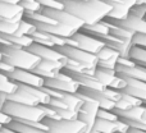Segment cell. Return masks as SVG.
<instances>
[{"label":"cell","mask_w":146,"mask_h":133,"mask_svg":"<svg viewBox=\"0 0 146 133\" xmlns=\"http://www.w3.org/2000/svg\"><path fill=\"white\" fill-rule=\"evenodd\" d=\"M64 10L81 19L85 26H91L104 21L109 15L111 7L101 0H56Z\"/></svg>","instance_id":"obj_1"},{"label":"cell","mask_w":146,"mask_h":133,"mask_svg":"<svg viewBox=\"0 0 146 133\" xmlns=\"http://www.w3.org/2000/svg\"><path fill=\"white\" fill-rule=\"evenodd\" d=\"M0 51L3 54V60L9 63L15 69H25L33 72L36 67L41 63V59L32 54L28 49L13 45H1Z\"/></svg>","instance_id":"obj_2"},{"label":"cell","mask_w":146,"mask_h":133,"mask_svg":"<svg viewBox=\"0 0 146 133\" xmlns=\"http://www.w3.org/2000/svg\"><path fill=\"white\" fill-rule=\"evenodd\" d=\"M1 110L12 116L13 120L17 122H44L46 119V113L42 105L28 106L13 101H7Z\"/></svg>","instance_id":"obj_3"},{"label":"cell","mask_w":146,"mask_h":133,"mask_svg":"<svg viewBox=\"0 0 146 133\" xmlns=\"http://www.w3.org/2000/svg\"><path fill=\"white\" fill-rule=\"evenodd\" d=\"M77 95L83 100V106H82V109H81L80 114H78V119L86 124V127H87V133H90L94 129L96 120H98V114L101 109L100 104L96 100L88 97V96L82 95V93H80V92H77Z\"/></svg>","instance_id":"obj_4"},{"label":"cell","mask_w":146,"mask_h":133,"mask_svg":"<svg viewBox=\"0 0 146 133\" xmlns=\"http://www.w3.org/2000/svg\"><path fill=\"white\" fill-rule=\"evenodd\" d=\"M54 49H56L59 53L63 54L69 60L78 62V63L91 68V69H96V68H98V63H99L98 56L94 55V54L87 53V51L82 50V49H80V48L64 45V46H59V48H54Z\"/></svg>","instance_id":"obj_5"},{"label":"cell","mask_w":146,"mask_h":133,"mask_svg":"<svg viewBox=\"0 0 146 133\" xmlns=\"http://www.w3.org/2000/svg\"><path fill=\"white\" fill-rule=\"evenodd\" d=\"M44 123L48 126L50 133H87V127L80 119L77 120H54L46 118Z\"/></svg>","instance_id":"obj_6"},{"label":"cell","mask_w":146,"mask_h":133,"mask_svg":"<svg viewBox=\"0 0 146 133\" xmlns=\"http://www.w3.org/2000/svg\"><path fill=\"white\" fill-rule=\"evenodd\" d=\"M44 87L48 88H53V90L60 91L63 93H77L80 91L81 86L77 81H74L71 75H68L67 73L62 72L56 75L55 78H51V79H45V86Z\"/></svg>","instance_id":"obj_7"},{"label":"cell","mask_w":146,"mask_h":133,"mask_svg":"<svg viewBox=\"0 0 146 133\" xmlns=\"http://www.w3.org/2000/svg\"><path fill=\"white\" fill-rule=\"evenodd\" d=\"M41 13L45 14L46 17H49L50 19H53L54 22L60 23V24H66L69 27H73L76 30L81 31L85 26V23L81 19L76 18L74 15H72L71 13H68L64 9H56V8H42Z\"/></svg>","instance_id":"obj_8"},{"label":"cell","mask_w":146,"mask_h":133,"mask_svg":"<svg viewBox=\"0 0 146 133\" xmlns=\"http://www.w3.org/2000/svg\"><path fill=\"white\" fill-rule=\"evenodd\" d=\"M95 77L99 79V82L105 88H113V90H123L126 87V81L117 74L115 70L104 69V68H96Z\"/></svg>","instance_id":"obj_9"},{"label":"cell","mask_w":146,"mask_h":133,"mask_svg":"<svg viewBox=\"0 0 146 133\" xmlns=\"http://www.w3.org/2000/svg\"><path fill=\"white\" fill-rule=\"evenodd\" d=\"M28 50H30L32 54L37 55L41 60L56 62V63H62L64 67H66L67 63H68V59L54 48H49V46H44V45H40V44L33 42L32 45L28 48Z\"/></svg>","instance_id":"obj_10"},{"label":"cell","mask_w":146,"mask_h":133,"mask_svg":"<svg viewBox=\"0 0 146 133\" xmlns=\"http://www.w3.org/2000/svg\"><path fill=\"white\" fill-rule=\"evenodd\" d=\"M10 81L18 83V85H25V86H32V87L42 88L45 86V79L41 78L40 75L35 74L31 70L25 69H15L12 74L8 75Z\"/></svg>","instance_id":"obj_11"},{"label":"cell","mask_w":146,"mask_h":133,"mask_svg":"<svg viewBox=\"0 0 146 133\" xmlns=\"http://www.w3.org/2000/svg\"><path fill=\"white\" fill-rule=\"evenodd\" d=\"M72 38L76 41L77 48L82 49V50L87 51L90 54H94V55H96L105 46V44L103 41H100L99 38L94 37L91 35H87V33L82 32V31H78Z\"/></svg>","instance_id":"obj_12"},{"label":"cell","mask_w":146,"mask_h":133,"mask_svg":"<svg viewBox=\"0 0 146 133\" xmlns=\"http://www.w3.org/2000/svg\"><path fill=\"white\" fill-rule=\"evenodd\" d=\"M105 21L114 26H118V27L132 31L133 33L146 35V19H142V18H137V17H133V15L128 14V17L124 18V19H121V21L108 19V18H105Z\"/></svg>","instance_id":"obj_13"},{"label":"cell","mask_w":146,"mask_h":133,"mask_svg":"<svg viewBox=\"0 0 146 133\" xmlns=\"http://www.w3.org/2000/svg\"><path fill=\"white\" fill-rule=\"evenodd\" d=\"M30 22V21H28ZM37 28V31L41 32H46L50 35L58 36V37H63V38H71L76 33L78 32V30L73 27L66 24H60V23H55V24H48V23H33Z\"/></svg>","instance_id":"obj_14"},{"label":"cell","mask_w":146,"mask_h":133,"mask_svg":"<svg viewBox=\"0 0 146 133\" xmlns=\"http://www.w3.org/2000/svg\"><path fill=\"white\" fill-rule=\"evenodd\" d=\"M96 38L103 41V42L105 44V46L111 48L115 51H118L121 58L131 59L129 55H131V50H132V48H133V44L132 42L119 40V38H117L115 36H113V35H106V36H101V37H96Z\"/></svg>","instance_id":"obj_15"},{"label":"cell","mask_w":146,"mask_h":133,"mask_svg":"<svg viewBox=\"0 0 146 133\" xmlns=\"http://www.w3.org/2000/svg\"><path fill=\"white\" fill-rule=\"evenodd\" d=\"M98 68H104V69H111L115 70L117 66H118V62L121 59L118 51H115L114 49L108 48V46H104L98 54Z\"/></svg>","instance_id":"obj_16"},{"label":"cell","mask_w":146,"mask_h":133,"mask_svg":"<svg viewBox=\"0 0 146 133\" xmlns=\"http://www.w3.org/2000/svg\"><path fill=\"white\" fill-rule=\"evenodd\" d=\"M64 67L62 63H56V62H49V60H41V63L33 69V73L40 75L44 79H51L55 78L59 73L63 72Z\"/></svg>","instance_id":"obj_17"},{"label":"cell","mask_w":146,"mask_h":133,"mask_svg":"<svg viewBox=\"0 0 146 133\" xmlns=\"http://www.w3.org/2000/svg\"><path fill=\"white\" fill-rule=\"evenodd\" d=\"M94 129L101 133H127V132H129L131 128L122 119H119L117 122H110V120H104V119L98 118Z\"/></svg>","instance_id":"obj_18"},{"label":"cell","mask_w":146,"mask_h":133,"mask_svg":"<svg viewBox=\"0 0 146 133\" xmlns=\"http://www.w3.org/2000/svg\"><path fill=\"white\" fill-rule=\"evenodd\" d=\"M126 81V87L123 90H121L122 93H127V95L135 96V97L140 99L141 101L146 103V82L139 79H133V78L128 77H122Z\"/></svg>","instance_id":"obj_19"},{"label":"cell","mask_w":146,"mask_h":133,"mask_svg":"<svg viewBox=\"0 0 146 133\" xmlns=\"http://www.w3.org/2000/svg\"><path fill=\"white\" fill-rule=\"evenodd\" d=\"M31 38L33 40L35 44H40L44 46H49V48H59V46H64L67 45L68 38H63V37H58V36L50 35L46 32H41V31H36Z\"/></svg>","instance_id":"obj_20"},{"label":"cell","mask_w":146,"mask_h":133,"mask_svg":"<svg viewBox=\"0 0 146 133\" xmlns=\"http://www.w3.org/2000/svg\"><path fill=\"white\" fill-rule=\"evenodd\" d=\"M64 73H67L68 75H71L74 81H77L80 83V86L82 88H90V90H98V91H104L105 87L99 82V79L95 77V75L91 74H77V73H71L67 72V70L63 69Z\"/></svg>","instance_id":"obj_21"},{"label":"cell","mask_w":146,"mask_h":133,"mask_svg":"<svg viewBox=\"0 0 146 133\" xmlns=\"http://www.w3.org/2000/svg\"><path fill=\"white\" fill-rule=\"evenodd\" d=\"M80 93H82V95L85 96H88V97L94 99V100H96L99 104H100V108L104 109V110H114V108H115V103H113V101H110L108 97L105 96V93H104V91H98V90H90V88H80V91H78Z\"/></svg>","instance_id":"obj_22"},{"label":"cell","mask_w":146,"mask_h":133,"mask_svg":"<svg viewBox=\"0 0 146 133\" xmlns=\"http://www.w3.org/2000/svg\"><path fill=\"white\" fill-rule=\"evenodd\" d=\"M119 119H124V120H133V122H142L146 120V106H136L129 110L121 111V110H113Z\"/></svg>","instance_id":"obj_23"},{"label":"cell","mask_w":146,"mask_h":133,"mask_svg":"<svg viewBox=\"0 0 146 133\" xmlns=\"http://www.w3.org/2000/svg\"><path fill=\"white\" fill-rule=\"evenodd\" d=\"M8 101H13V103H18V104L28 105V106H40L41 105L40 101H38L37 99H35L32 95H30L27 91H25L21 87L17 92L9 95V100Z\"/></svg>","instance_id":"obj_24"},{"label":"cell","mask_w":146,"mask_h":133,"mask_svg":"<svg viewBox=\"0 0 146 133\" xmlns=\"http://www.w3.org/2000/svg\"><path fill=\"white\" fill-rule=\"evenodd\" d=\"M81 31L87 33V35L94 36V37H101V36L110 35V24L104 19L99 23H95V24L83 26V28Z\"/></svg>","instance_id":"obj_25"},{"label":"cell","mask_w":146,"mask_h":133,"mask_svg":"<svg viewBox=\"0 0 146 133\" xmlns=\"http://www.w3.org/2000/svg\"><path fill=\"white\" fill-rule=\"evenodd\" d=\"M119 92H121V91H119ZM142 105H144V101H141L140 99L135 97V96H131V95H127V93H122L121 100L115 104L114 110L126 111V110H129V109H132V108H136V106H142Z\"/></svg>","instance_id":"obj_26"},{"label":"cell","mask_w":146,"mask_h":133,"mask_svg":"<svg viewBox=\"0 0 146 133\" xmlns=\"http://www.w3.org/2000/svg\"><path fill=\"white\" fill-rule=\"evenodd\" d=\"M19 87L23 88L25 91H27V92L30 93V95H32L35 99H37L41 105H49V104H50L51 96L44 90V87L38 88V87H32V86H25V85H19Z\"/></svg>","instance_id":"obj_27"},{"label":"cell","mask_w":146,"mask_h":133,"mask_svg":"<svg viewBox=\"0 0 146 133\" xmlns=\"http://www.w3.org/2000/svg\"><path fill=\"white\" fill-rule=\"evenodd\" d=\"M109 24H110V35L115 36V37L119 38V40L132 42V40H133V37H135V35H136V33H133L132 31L126 30V28H122V27H118V26H114V24H111V23H109Z\"/></svg>","instance_id":"obj_28"},{"label":"cell","mask_w":146,"mask_h":133,"mask_svg":"<svg viewBox=\"0 0 146 133\" xmlns=\"http://www.w3.org/2000/svg\"><path fill=\"white\" fill-rule=\"evenodd\" d=\"M7 127L14 129V131H17L18 133H50L49 131H44V129L36 128V127L28 126V124L21 123V122H17V120H13L12 123H10L9 126H7Z\"/></svg>","instance_id":"obj_29"},{"label":"cell","mask_w":146,"mask_h":133,"mask_svg":"<svg viewBox=\"0 0 146 133\" xmlns=\"http://www.w3.org/2000/svg\"><path fill=\"white\" fill-rule=\"evenodd\" d=\"M62 101H64L68 105V108H71L74 111H78V113L81 111V109L83 106V100L77 93H74V95H72V93H64Z\"/></svg>","instance_id":"obj_30"},{"label":"cell","mask_w":146,"mask_h":133,"mask_svg":"<svg viewBox=\"0 0 146 133\" xmlns=\"http://www.w3.org/2000/svg\"><path fill=\"white\" fill-rule=\"evenodd\" d=\"M37 31V28H36V26L33 24V23L28 22L27 19H25L23 18L22 21L19 22V28H18L17 33H15L14 36H17V37H23V36H32L33 33Z\"/></svg>","instance_id":"obj_31"},{"label":"cell","mask_w":146,"mask_h":133,"mask_svg":"<svg viewBox=\"0 0 146 133\" xmlns=\"http://www.w3.org/2000/svg\"><path fill=\"white\" fill-rule=\"evenodd\" d=\"M19 28V22H13V21H7L0 18V33L14 36Z\"/></svg>","instance_id":"obj_32"},{"label":"cell","mask_w":146,"mask_h":133,"mask_svg":"<svg viewBox=\"0 0 146 133\" xmlns=\"http://www.w3.org/2000/svg\"><path fill=\"white\" fill-rule=\"evenodd\" d=\"M129 58H131L136 64H139V66L146 67V49L139 48V46H133L131 50Z\"/></svg>","instance_id":"obj_33"},{"label":"cell","mask_w":146,"mask_h":133,"mask_svg":"<svg viewBox=\"0 0 146 133\" xmlns=\"http://www.w3.org/2000/svg\"><path fill=\"white\" fill-rule=\"evenodd\" d=\"M54 110L56 111L60 119H64V120H77L78 119V111L72 110L71 108H53Z\"/></svg>","instance_id":"obj_34"},{"label":"cell","mask_w":146,"mask_h":133,"mask_svg":"<svg viewBox=\"0 0 146 133\" xmlns=\"http://www.w3.org/2000/svg\"><path fill=\"white\" fill-rule=\"evenodd\" d=\"M19 5L23 8L25 13H37L42 9L37 0H21Z\"/></svg>","instance_id":"obj_35"},{"label":"cell","mask_w":146,"mask_h":133,"mask_svg":"<svg viewBox=\"0 0 146 133\" xmlns=\"http://www.w3.org/2000/svg\"><path fill=\"white\" fill-rule=\"evenodd\" d=\"M129 14L137 18L146 19V4H137L129 9Z\"/></svg>","instance_id":"obj_36"},{"label":"cell","mask_w":146,"mask_h":133,"mask_svg":"<svg viewBox=\"0 0 146 133\" xmlns=\"http://www.w3.org/2000/svg\"><path fill=\"white\" fill-rule=\"evenodd\" d=\"M98 118L99 119H104V120H110V122L119 120V116L117 115L114 111L104 110V109H100V111H99V114H98Z\"/></svg>","instance_id":"obj_37"},{"label":"cell","mask_w":146,"mask_h":133,"mask_svg":"<svg viewBox=\"0 0 146 133\" xmlns=\"http://www.w3.org/2000/svg\"><path fill=\"white\" fill-rule=\"evenodd\" d=\"M133 46H139V48L146 49V35H141V33H136L132 40Z\"/></svg>","instance_id":"obj_38"},{"label":"cell","mask_w":146,"mask_h":133,"mask_svg":"<svg viewBox=\"0 0 146 133\" xmlns=\"http://www.w3.org/2000/svg\"><path fill=\"white\" fill-rule=\"evenodd\" d=\"M14 70H15V68L13 66H10L9 63H7V62H4V60L0 62V72H1V73L9 75V74H12Z\"/></svg>","instance_id":"obj_39"},{"label":"cell","mask_w":146,"mask_h":133,"mask_svg":"<svg viewBox=\"0 0 146 133\" xmlns=\"http://www.w3.org/2000/svg\"><path fill=\"white\" fill-rule=\"evenodd\" d=\"M12 122H13L12 116H9L8 114H5L3 110H0V124H1V126H9Z\"/></svg>","instance_id":"obj_40"},{"label":"cell","mask_w":146,"mask_h":133,"mask_svg":"<svg viewBox=\"0 0 146 133\" xmlns=\"http://www.w3.org/2000/svg\"><path fill=\"white\" fill-rule=\"evenodd\" d=\"M118 1L127 5L128 8H132V7H135V5H137V0H118Z\"/></svg>","instance_id":"obj_41"},{"label":"cell","mask_w":146,"mask_h":133,"mask_svg":"<svg viewBox=\"0 0 146 133\" xmlns=\"http://www.w3.org/2000/svg\"><path fill=\"white\" fill-rule=\"evenodd\" d=\"M3 131H4L5 133H18L17 131H14V129L9 128V127H7V126H4V127H3Z\"/></svg>","instance_id":"obj_42"},{"label":"cell","mask_w":146,"mask_h":133,"mask_svg":"<svg viewBox=\"0 0 146 133\" xmlns=\"http://www.w3.org/2000/svg\"><path fill=\"white\" fill-rule=\"evenodd\" d=\"M129 133H146V131H140V129H129Z\"/></svg>","instance_id":"obj_43"},{"label":"cell","mask_w":146,"mask_h":133,"mask_svg":"<svg viewBox=\"0 0 146 133\" xmlns=\"http://www.w3.org/2000/svg\"><path fill=\"white\" fill-rule=\"evenodd\" d=\"M137 4H146V0H137Z\"/></svg>","instance_id":"obj_44"},{"label":"cell","mask_w":146,"mask_h":133,"mask_svg":"<svg viewBox=\"0 0 146 133\" xmlns=\"http://www.w3.org/2000/svg\"><path fill=\"white\" fill-rule=\"evenodd\" d=\"M90 133H101V132H99V131H95V129H94V131H91Z\"/></svg>","instance_id":"obj_45"},{"label":"cell","mask_w":146,"mask_h":133,"mask_svg":"<svg viewBox=\"0 0 146 133\" xmlns=\"http://www.w3.org/2000/svg\"><path fill=\"white\" fill-rule=\"evenodd\" d=\"M0 133H5L4 131H3V128H1V129H0Z\"/></svg>","instance_id":"obj_46"},{"label":"cell","mask_w":146,"mask_h":133,"mask_svg":"<svg viewBox=\"0 0 146 133\" xmlns=\"http://www.w3.org/2000/svg\"><path fill=\"white\" fill-rule=\"evenodd\" d=\"M3 127H4V126H1V124H0V129H1V128H3Z\"/></svg>","instance_id":"obj_47"},{"label":"cell","mask_w":146,"mask_h":133,"mask_svg":"<svg viewBox=\"0 0 146 133\" xmlns=\"http://www.w3.org/2000/svg\"><path fill=\"white\" fill-rule=\"evenodd\" d=\"M144 105H145V106H146V103H145V104H144Z\"/></svg>","instance_id":"obj_48"},{"label":"cell","mask_w":146,"mask_h":133,"mask_svg":"<svg viewBox=\"0 0 146 133\" xmlns=\"http://www.w3.org/2000/svg\"><path fill=\"white\" fill-rule=\"evenodd\" d=\"M0 48H1V45H0Z\"/></svg>","instance_id":"obj_49"},{"label":"cell","mask_w":146,"mask_h":133,"mask_svg":"<svg viewBox=\"0 0 146 133\" xmlns=\"http://www.w3.org/2000/svg\"><path fill=\"white\" fill-rule=\"evenodd\" d=\"M127 133H129V132H127Z\"/></svg>","instance_id":"obj_50"}]
</instances>
